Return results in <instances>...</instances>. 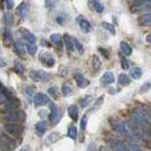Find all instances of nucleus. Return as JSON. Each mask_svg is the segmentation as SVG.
<instances>
[{
	"mask_svg": "<svg viewBox=\"0 0 151 151\" xmlns=\"http://www.w3.org/2000/svg\"><path fill=\"white\" fill-rule=\"evenodd\" d=\"M60 132H51V133L46 137V143H49V144H53L55 143L56 141H58L60 139Z\"/></svg>",
	"mask_w": 151,
	"mask_h": 151,
	"instance_id": "a878e982",
	"label": "nucleus"
},
{
	"mask_svg": "<svg viewBox=\"0 0 151 151\" xmlns=\"http://www.w3.org/2000/svg\"><path fill=\"white\" fill-rule=\"evenodd\" d=\"M63 40H64V45L66 46V48H67V50L73 51L75 48V39H73L69 34H64Z\"/></svg>",
	"mask_w": 151,
	"mask_h": 151,
	"instance_id": "2eb2a0df",
	"label": "nucleus"
},
{
	"mask_svg": "<svg viewBox=\"0 0 151 151\" xmlns=\"http://www.w3.org/2000/svg\"><path fill=\"white\" fill-rule=\"evenodd\" d=\"M47 126H48V124H47V121H45V120L38 122V123H36V125H35L36 131L39 134H44L45 132L46 131V129H47Z\"/></svg>",
	"mask_w": 151,
	"mask_h": 151,
	"instance_id": "a211bd4d",
	"label": "nucleus"
},
{
	"mask_svg": "<svg viewBox=\"0 0 151 151\" xmlns=\"http://www.w3.org/2000/svg\"><path fill=\"white\" fill-rule=\"evenodd\" d=\"M68 114L71 117V119L74 121H78V108L76 105H71L68 108Z\"/></svg>",
	"mask_w": 151,
	"mask_h": 151,
	"instance_id": "f3484780",
	"label": "nucleus"
},
{
	"mask_svg": "<svg viewBox=\"0 0 151 151\" xmlns=\"http://www.w3.org/2000/svg\"><path fill=\"white\" fill-rule=\"evenodd\" d=\"M55 5H56L55 1H45V6L48 9H53L55 7Z\"/></svg>",
	"mask_w": 151,
	"mask_h": 151,
	"instance_id": "09e8293b",
	"label": "nucleus"
},
{
	"mask_svg": "<svg viewBox=\"0 0 151 151\" xmlns=\"http://www.w3.org/2000/svg\"><path fill=\"white\" fill-rule=\"evenodd\" d=\"M114 80H115V78L113 73L111 72V71H107V72L103 74V76L100 78V79H99V81H100L101 85L106 86V85H109V84H112L114 82Z\"/></svg>",
	"mask_w": 151,
	"mask_h": 151,
	"instance_id": "f8f14e48",
	"label": "nucleus"
},
{
	"mask_svg": "<svg viewBox=\"0 0 151 151\" xmlns=\"http://www.w3.org/2000/svg\"><path fill=\"white\" fill-rule=\"evenodd\" d=\"M29 78L35 82H45L51 78V75L44 70H32L29 72Z\"/></svg>",
	"mask_w": 151,
	"mask_h": 151,
	"instance_id": "f03ea898",
	"label": "nucleus"
},
{
	"mask_svg": "<svg viewBox=\"0 0 151 151\" xmlns=\"http://www.w3.org/2000/svg\"><path fill=\"white\" fill-rule=\"evenodd\" d=\"M129 147L131 151H144L139 145H137L133 143H129Z\"/></svg>",
	"mask_w": 151,
	"mask_h": 151,
	"instance_id": "a19ab883",
	"label": "nucleus"
},
{
	"mask_svg": "<svg viewBox=\"0 0 151 151\" xmlns=\"http://www.w3.org/2000/svg\"><path fill=\"white\" fill-rule=\"evenodd\" d=\"M78 25L84 32H90L92 30L91 24H90V22L88 20H86V19H84V18L80 19L79 22H78Z\"/></svg>",
	"mask_w": 151,
	"mask_h": 151,
	"instance_id": "aec40b11",
	"label": "nucleus"
},
{
	"mask_svg": "<svg viewBox=\"0 0 151 151\" xmlns=\"http://www.w3.org/2000/svg\"><path fill=\"white\" fill-rule=\"evenodd\" d=\"M121 66H122V68L124 70H127L129 67V60H127L125 57H121Z\"/></svg>",
	"mask_w": 151,
	"mask_h": 151,
	"instance_id": "ea45409f",
	"label": "nucleus"
},
{
	"mask_svg": "<svg viewBox=\"0 0 151 151\" xmlns=\"http://www.w3.org/2000/svg\"><path fill=\"white\" fill-rule=\"evenodd\" d=\"M17 12L19 13V15L22 18H26L28 14V12H29V6H28L27 3H22L20 6L18 7Z\"/></svg>",
	"mask_w": 151,
	"mask_h": 151,
	"instance_id": "6ab92c4d",
	"label": "nucleus"
},
{
	"mask_svg": "<svg viewBox=\"0 0 151 151\" xmlns=\"http://www.w3.org/2000/svg\"><path fill=\"white\" fill-rule=\"evenodd\" d=\"M74 78H75L76 83L78 85V87H79V88L83 89V88L88 87L90 85V81L85 77H83L81 74H76L74 76Z\"/></svg>",
	"mask_w": 151,
	"mask_h": 151,
	"instance_id": "ddd939ff",
	"label": "nucleus"
},
{
	"mask_svg": "<svg viewBox=\"0 0 151 151\" xmlns=\"http://www.w3.org/2000/svg\"><path fill=\"white\" fill-rule=\"evenodd\" d=\"M129 75L131 76L132 78L139 79V78H141L142 76H143V70H142L140 67H134L130 70Z\"/></svg>",
	"mask_w": 151,
	"mask_h": 151,
	"instance_id": "5701e85b",
	"label": "nucleus"
},
{
	"mask_svg": "<svg viewBox=\"0 0 151 151\" xmlns=\"http://www.w3.org/2000/svg\"><path fill=\"white\" fill-rule=\"evenodd\" d=\"M92 67L96 72L101 68V60H99L98 56L96 54L93 55V58H92Z\"/></svg>",
	"mask_w": 151,
	"mask_h": 151,
	"instance_id": "393cba45",
	"label": "nucleus"
},
{
	"mask_svg": "<svg viewBox=\"0 0 151 151\" xmlns=\"http://www.w3.org/2000/svg\"><path fill=\"white\" fill-rule=\"evenodd\" d=\"M14 67H15L16 71H17V73L19 75H23L24 72H25V67H24V65L20 63V61H14Z\"/></svg>",
	"mask_w": 151,
	"mask_h": 151,
	"instance_id": "473e14b6",
	"label": "nucleus"
},
{
	"mask_svg": "<svg viewBox=\"0 0 151 151\" xmlns=\"http://www.w3.org/2000/svg\"><path fill=\"white\" fill-rule=\"evenodd\" d=\"M109 144H110L111 147L113 151H129L126 145L123 143L122 141L117 140V139H111L109 140Z\"/></svg>",
	"mask_w": 151,
	"mask_h": 151,
	"instance_id": "1a4fd4ad",
	"label": "nucleus"
},
{
	"mask_svg": "<svg viewBox=\"0 0 151 151\" xmlns=\"http://www.w3.org/2000/svg\"><path fill=\"white\" fill-rule=\"evenodd\" d=\"M6 118L7 120L12 122H24L27 119V113L22 110H16L8 113Z\"/></svg>",
	"mask_w": 151,
	"mask_h": 151,
	"instance_id": "20e7f679",
	"label": "nucleus"
},
{
	"mask_svg": "<svg viewBox=\"0 0 151 151\" xmlns=\"http://www.w3.org/2000/svg\"><path fill=\"white\" fill-rule=\"evenodd\" d=\"M138 21L142 26H150L151 25V12H146L139 16Z\"/></svg>",
	"mask_w": 151,
	"mask_h": 151,
	"instance_id": "dca6fc26",
	"label": "nucleus"
},
{
	"mask_svg": "<svg viewBox=\"0 0 151 151\" xmlns=\"http://www.w3.org/2000/svg\"><path fill=\"white\" fill-rule=\"evenodd\" d=\"M4 129L9 135H12V136H19L23 131L22 126L18 125V124H13V123L6 124L4 126Z\"/></svg>",
	"mask_w": 151,
	"mask_h": 151,
	"instance_id": "0eeeda50",
	"label": "nucleus"
},
{
	"mask_svg": "<svg viewBox=\"0 0 151 151\" xmlns=\"http://www.w3.org/2000/svg\"><path fill=\"white\" fill-rule=\"evenodd\" d=\"M34 91H35V88L34 87H32V86H28L27 89H26V93H27V96H28V98L29 97H31L32 96V94H33V93H34Z\"/></svg>",
	"mask_w": 151,
	"mask_h": 151,
	"instance_id": "79ce46f5",
	"label": "nucleus"
},
{
	"mask_svg": "<svg viewBox=\"0 0 151 151\" xmlns=\"http://www.w3.org/2000/svg\"><path fill=\"white\" fill-rule=\"evenodd\" d=\"M99 151H111V150L108 147H106V146H100L99 147Z\"/></svg>",
	"mask_w": 151,
	"mask_h": 151,
	"instance_id": "5fc2aeb1",
	"label": "nucleus"
},
{
	"mask_svg": "<svg viewBox=\"0 0 151 151\" xmlns=\"http://www.w3.org/2000/svg\"><path fill=\"white\" fill-rule=\"evenodd\" d=\"M4 21H5V23H6V25L12 26L13 24V15L12 13H5Z\"/></svg>",
	"mask_w": 151,
	"mask_h": 151,
	"instance_id": "f704fd0d",
	"label": "nucleus"
},
{
	"mask_svg": "<svg viewBox=\"0 0 151 151\" xmlns=\"http://www.w3.org/2000/svg\"><path fill=\"white\" fill-rule=\"evenodd\" d=\"M49 108H50V114H49V120L51 121L52 125H56L60 122L61 116H63V112L60 111V109L56 104L50 102L49 103Z\"/></svg>",
	"mask_w": 151,
	"mask_h": 151,
	"instance_id": "7ed1b4c3",
	"label": "nucleus"
},
{
	"mask_svg": "<svg viewBox=\"0 0 151 151\" xmlns=\"http://www.w3.org/2000/svg\"><path fill=\"white\" fill-rule=\"evenodd\" d=\"M19 32H20L21 36L25 39L26 41L28 42V44H35L36 42V37L35 35L33 34L32 32H30L29 30L27 29L26 27H21L20 29H19Z\"/></svg>",
	"mask_w": 151,
	"mask_h": 151,
	"instance_id": "9b49d317",
	"label": "nucleus"
},
{
	"mask_svg": "<svg viewBox=\"0 0 151 151\" xmlns=\"http://www.w3.org/2000/svg\"><path fill=\"white\" fill-rule=\"evenodd\" d=\"M87 123H88L87 115H83L82 118H81V120H80V129H81V130H84L85 129H86Z\"/></svg>",
	"mask_w": 151,
	"mask_h": 151,
	"instance_id": "4c0bfd02",
	"label": "nucleus"
},
{
	"mask_svg": "<svg viewBox=\"0 0 151 151\" xmlns=\"http://www.w3.org/2000/svg\"><path fill=\"white\" fill-rule=\"evenodd\" d=\"M39 59L41 60V63L44 64L46 67H53L56 63V60H55V57L52 55L50 52H42V53L40 55Z\"/></svg>",
	"mask_w": 151,
	"mask_h": 151,
	"instance_id": "39448f33",
	"label": "nucleus"
},
{
	"mask_svg": "<svg viewBox=\"0 0 151 151\" xmlns=\"http://www.w3.org/2000/svg\"><path fill=\"white\" fill-rule=\"evenodd\" d=\"M8 94L5 93V92H2V93H0V105L3 103H5L7 100H8Z\"/></svg>",
	"mask_w": 151,
	"mask_h": 151,
	"instance_id": "37998d69",
	"label": "nucleus"
},
{
	"mask_svg": "<svg viewBox=\"0 0 151 151\" xmlns=\"http://www.w3.org/2000/svg\"><path fill=\"white\" fill-rule=\"evenodd\" d=\"M5 3H6V6H7L8 9H12L14 6V2L12 1V0H7Z\"/></svg>",
	"mask_w": 151,
	"mask_h": 151,
	"instance_id": "de8ad7c7",
	"label": "nucleus"
},
{
	"mask_svg": "<svg viewBox=\"0 0 151 151\" xmlns=\"http://www.w3.org/2000/svg\"><path fill=\"white\" fill-rule=\"evenodd\" d=\"M45 111H39V115L41 117H42V118H45L46 116V113H45Z\"/></svg>",
	"mask_w": 151,
	"mask_h": 151,
	"instance_id": "864d4df0",
	"label": "nucleus"
},
{
	"mask_svg": "<svg viewBox=\"0 0 151 151\" xmlns=\"http://www.w3.org/2000/svg\"><path fill=\"white\" fill-rule=\"evenodd\" d=\"M104 97H105V96H104V94H101V96H99V97L96 99V102H94V104H93V108L91 109V111H92L98 110V109H99V108H100V107L103 105V102H104Z\"/></svg>",
	"mask_w": 151,
	"mask_h": 151,
	"instance_id": "c85d7f7f",
	"label": "nucleus"
},
{
	"mask_svg": "<svg viewBox=\"0 0 151 151\" xmlns=\"http://www.w3.org/2000/svg\"><path fill=\"white\" fill-rule=\"evenodd\" d=\"M12 33L9 28H6L4 31V44L6 45H9V44H12Z\"/></svg>",
	"mask_w": 151,
	"mask_h": 151,
	"instance_id": "bb28decb",
	"label": "nucleus"
},
{
	"mask_svg": "<svg viewBox=\"0 0 151 151\" xmlns=\"http://www.w3.org/2000/svg\"><path fill=\"white\" fill-rule=\"evenodd\" d=\"M111 125L113 130H115L117 133H119L123 136H127V129H126V123H123L118 120H111Z\"/></svg>",
	"mask_w": 151,
	"mask_h": 151,
	"instance_id": "6e6552de",
	"label": "nucleus"
},
{
	"mask_svg": "<svg viewBox=\"0 0 151 151\" xmlns=\"http://www.w3.org/2000/svg\"><path fill=\"white\" fill-rule=\"evenodd\" d=\"M19 101L18 100H15V99H12V100L9 101L5 108L3 109V111H5L6 113H9V112H12L14 111L18 110L19 108Z\"/></svg>",
	"mask_w": 151,
	"mask_h": 151,
	"instance_id": "4468645a",
	"label": "nucleus"
},
{
	"mask_svg": "<svg viewBox=\"0 0 151 151\" xmlns=\"http://www.w3.org/2000/svg\"><path fill=\"white\" fill-rule=\"evenodd\" d=\"M67 135H68L69 138L73 139V140L77 139V136H78L77 127H76L75 126H70L69 129H68V131H67Z\"/></svg>",
	"mask_w": 151,
	"mask_h": 151,
	"instance_id": "c756f323",
	"label": "nucleus"
},
{
	"mask_svg": "<svg viewBox=\"0 0 151 151\" xmlns=\"http://www.w3.org/2000/svg\"><path fill=\"white\" fill-rule=\"evenodd\" d=\"M92 99H93V97L91 96H85L81 101V107L82 108H85V107H87L90 103L92 102Z\"/></svg>",
	"mask_w": 151,
	"mask_h": 151,
	"instance_id": "e433bc0d",
	"label": "nucleus"
},
{
	"mask_svg": "<svg viewBox=\"0 0 151 151\" xmlns=\"http://www.w3.org/2000/svg\"><path fill=\"white\" fill-rule=\"evenodd\" d=\"M93 7H94V9H96V12L97 13H102L104 12V9H105V6L99 1H93Z\"/></svg>",
	"mask_w": 151,
	"mask_h": 151,
	"instance_id": "2f4dec72",
	"label": "nucleus"
},
{
	"mask_svg": "<svg viewBox=\"0 0 151 151\" xmlns=\"http://www.w3.org/2000/svg\"><path fill=\"white\" fill-rule=\"evenodd\" d=\"M98 50L100 51V53L104 56V58H106V59H109V58H110V54H109V52H108L107 49L102 48V47H98Z\"/></svg>",
	"mask_w": 151,
	"mask_h": 151,
	"instance_id": "c03bdc74",
	"label": "nucleus"
},
{
	"mask_svg": "<svg viewBox=\"0 0 151 151\" xmlns=\"http://www.w3.org/2000/svg\"><path fill=\"white\" fill-rule=\"evenodd\" d=\"M15 48L18 53H21V54L25 53V45H24L23 42H21L20 41L15 42Z\"/></svg>",
	"mask_w": 151,
	"mask_h": 151,
	"instance_id": "c9c22d12",
	"label": "nucleus"
},
{
	"mask_svg": "<svg viewBox=\"0 0 151 151\" xmlns=\"http://www.w3.org/2000/svg\"><path fill=\"white\" fill-rule=\"evenodd\" d=\"M26 48H27V51L28 52V54L32 55V56H34L37 53V50H38L37 46L33 44H27Z\"/></svg>",
	"mask_w": 151,
	"mask_h": 151,
	"instance_id": "7c9ffc66",
	"label": "nucleus"
},
{
	"mask_svg": "<svg viewBox=\"0 0 151 151\" xmlns=\"http://www.w3.org/2000/svg\"><path fill=\"white\" fill-rule=\"evenodd\" d=\"M33 102H34L35 106H44L47 103H50V100L46 94L42 93H38L33 97Z\"/></svg>",
	"mask_w": 151,
	"mask_h": 151,
	"instance_id": "9d476101",
	"label": "nucleus"
},
{
	"mask_svg": "<svg viewBox=\"0 0 151 151\" xmlns=\"http://www.w3.org/2000/svg\"><path fill=\"white\" fill-rule=\"evenodd\" d=\"M2 88H3V85H2L1 81H0V89H2Z\"/></svg>",
	"mask_w": 151,
	"mask_h": 151,
	"instance_id": "6e6d98bb",
	"label": "nucleus"
},
{
	"mask_svg": "<svg viewBox=\"0 0 151 151\" xmlns=\"http://www.w3.org/2000/svg\"><path fill=\"white\" fill-rule=\"evenodd\" d=\"M50 40L52 41L53 44H55L58 46H63V38H61V35L59 34V33H54L50 36Z\"/></svg>",
	"mask_w": 151,
	"mask_h": 151,
	"instance_id": "b1692460",
	"label": "nucleus"
},
{
	"mask_svg": "<svg viewBox=\"0 0 151 151\" xmlns=\"http://www.w3.org/2000/svg\"><path fill=\"white\" fill-rule=\"evenodd\" d=\"M61 92H63V96L66 97V96H70V94L73 93V90H72V88L69 86V85L65 84V85H63V88H61Z\"/></svg>",
	"mask_w": 151,
	"mask_h": 151,
	"instance_id": "72a5a7b5",
	"label": "nucleus"
},
{
	"mask_svg": "<svg viewBox=\"0 0 151 151\" xmlns=\"http://www.w3.org/2000/svg\"><path fill=\"white\" fill-rule=\"evenodd\" d=\"M120 49L123 52V54L126 55V56H130L131 53H132L131 46L129 44H127V42H126L124 41H122L120 42Z\"/></svg>",
	"mask_w": 151,
	"mask_h": 151,
	"instance_id": "412c9836",
	"label": "nucleus"
},
{
	"mask_svg": "<svg viewBox=\"0 0 151 151\" xmlns=\"http://www.w3.org/2000/svg\"><path fill=\"white\" fill-rule=\"evenodd\" d=\"M0 7H1V6H0Z\"/></svg>",
	"mask_w": 151,
	"mask_h": 151,
	"instance_id": "4d7b16f0",
	"label": "nucleus"
},
{
	"mask_svg": "<svg viewBox=\"0 0 151 151\" xmlns=\"http://www.w3.org/2000/svg\"><path fill=\"white\" fill-rule=\"evenodd\" d=\"M47 92H48V93L50 94V96H54L55 94H57V93H58V88H57L56 86H52L47 90Z\"/></svg>",
	"mask_w": 151,
	"mask_h": 151,
	"instance_id": "a18cd8bd",
	"label": "nucleus"
},
{
	"mask_svg": "<svg viewBox=\"0 0 151 151\" xmlns=\"http://www.w3.org/2000/svg\"><path fill=\"white\" fill-rule=\"evenodd\" d=\"M118 83L122 86H129L131 83V79L126 74H121L118 78Z\"/></svg>",
	"mask_w": 151,
	"mask_h": 151,
	"instance_id": "4be33fe9",
	"label": "nucleus"
},
{
	"mask_svg": "<svg viewBox=\"0 0 151 151\" xmlns=\"http://www.w3.org/2000/svg\"><path fill=\"white\" fill-rule=\"evenodd\" d=\"M0 145L7 151H12L15 148V143H14V141L9 138V136L4 134L0 135Z\"/></svg>",
	"mask_w": 151,
	"mask_h": 151,
	"instance_id": "423d86ee",
	"label": "nucleus"
},
{
	"mask_svg": "<svg viewBox=\"0 0 151 151\" xmlns=\"http://www.w3.org/2000/svg\"><path fill=\"white\" fill-rule=\"evenodd\" d=\"M132 117H133L134 121L137 124H145L150 119V116L148 112L146 111L143 108H137L136 110L132 113Z\"/></svg>",
	"mask_w": 151,
	"mask_h": 151,
	"instance_id": "f257e3e1",
	"label": "nucleus"
},
{
	"mask_svg": "<svg viewBox=\"0 0 151 151\" xmlns=\"http://www.w3.org/2000/svg\"><path fill=\"white\" fill-rule=\"evenodd\" d=\"M145 41L147 42H149V44H151V33H149V34L146 35Z\"/></svg>",
	"mask_w": 151,
	"mask_h": 151,
	"instance_id": "603ef678",
	"label": "nucleus"
},
{
	"mask_svg": "<svg viewBox=\"0 0 151 151\" xmlns=\"http://www.w3.org/2000/svg\"><path fill=\"white\" fill-rule=\"evenodd\" d=\"M87 151H96V145L94 144L93 142H92V143L89 145Z\"/></svg>",
	"mask_w": 151,
	"mask_h": 151,
	"instance_id": "49530a36",
	"label": "nucleus"
},
{
	"mask_svg": "<svg viewBox=\"0 0 151 151\" xmlns=\"http://www.w3.org/2000/svg\"><path fill=\"white\" fill-rule=\"evenodd\" d=\"M19 151H30V147H29V145H25Z\"/></svg>",
	"mask_w": 151,
	"mask_h": 151,
	"instance_id": "3c124183",
	"label": "nucleus"
},
{
	"mask_svg": "<svg viewBox=\"0 0 151 151\" xmlns=\"http://www.w3.org/2000/svg\"><path fill=\"white\" fill-rule=\"evenodd\" d=\"M7 65V63L5 61V60H3L2 58H0V68H3Z\"/></svg>",
	"mask_w": 151,
	"mask_h": 151,
	"instance_id": "8fccbe9b",
	"label": "nucleus"
},
{
	"mask_svg": "<svg viewBox=\"0 0 151 151\" xmlns=\"http://www.w3.org/2000/svg\"><path fill=\"white\" fill-rule=\"evenodd\" d=\"M101 26L104 29H106L107 31H109L112 35H115V27L112 24H110L108 22H102L101 23Z\"/></svg>",
	"mask_w": 151,
	"mask_h": 151,
	"instance_id": "cd10ccee",
	"label": "nucleus"
},
{
	"mask_svg": "<svg viewBox=\"0 0 151 151\" xmlns=\"http://www.w3.org/2000/svg\"><path fill=\"white\" fill-rule=\"evenodd\" d=\"M75 46L77 47V49L78 51L79 52V54H83V52H84V48H83V45L77 39H75Z\"/></svg>",
	"mask_w": 151,
	"mask_h": 151,
	"instance_id": "58836bf2",
	"label": "nucleus"
}]
</instances>
